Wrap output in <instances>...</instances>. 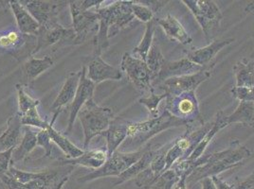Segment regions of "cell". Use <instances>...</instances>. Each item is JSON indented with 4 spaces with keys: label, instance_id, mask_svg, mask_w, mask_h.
<instances>
[{
    "label": "cell",
    "instance_id": "obj_1",
    "mask_svg": "<svg viewBox=\"0 0 254 189\" xmlns=\"http://www.w3.org/2000/svg\"><path fill=\"white\" fill-rule=\"evenodd\" d=\"M251 156V149L242 145H233V147H230L221 151H216L206 155L203 154L201 157L190 162L194 169L187 177L186 183L189 186H192L203 179L215 175L218 176L226 170L242 166L244 161Z\"/></svg>",
    "mask_w": 254,
    "mask_h": 189
},
{
    "label": "cell",
    "instance_id": "obj_2",
    "mask_svg": "<svg viewBox=\"0 0 254 189\" xmlns=\"http://www.w3.org/2000/svg\"><path fill=\"white\" fill-rule=\"evenodd\" d=\"M133 1H116L106 7L96 8L99 29L94 38V55L101 56L109 46V38L127 28L136 18L132 12Z\"/></svg>",
    "mask_w": 254,
    "mask_h": 189
},
{
    "label": "cell",
    "instance_id": "obj_3",
    "mask_svg": "<svg viewBox=\"0 0 254 189\" xmlns=\"http://www.w3.org/2000/svg\"><path fill=\"white\" fill-rule=\"evenodd\" d=\"M204 123L197 121H188L180 119L172 116L169 112L164 110L162 114L157 117H152L143 122L129 123L127 127V138L131 139L132 142L140 147L151 138L157 136L159 133L166 131L171 128L191 125H203Z\"/></svg>",
    "mask_w": 254,
    "mask_h": 189
},
{
    "label": "cell",
    "instance_id": "obj_4",
    "mask_svg": "<svg viewBox=\"0 0 254 189\" xmlns=\"http://www.w3.org/2000/svg\"><path fill=\"white\" fill-rule=\"evenodd\" d=\"M78 117L84 130V148L86 150L91 140L108 129L113 120V112L109 108L97 105L92 98L81 109Z\"/></svg>",
    "mask_w": 254,
    "mask_h": 189
},
{
    "label": "cell",
    "instance_id": "obj_5",
    "mask_svg": "<svg viewBox=\"0 0 254 189\" xmlns=\"http://www.w3.org/2000/svg\"><path fill=\"white\" fill-rule=\"evenodd\" d=\"M212 122L203 125L187 127L186 133L175 140L166 152L165 171L172 168L177 162L185 161L190 157L194 148L199 144L202 138L207 135L212 127Z\"/></svg>",
    "mask_w": 254,
    "mask_h": 189
},
{
    "label": "cell",
    "instance_id": "obj_6",
    "mask_svg": "<svg viewBox=\"0 0 254 189\" xmlns=\"http://www.w3.org/2000/svg\"><path fill=\"white\" fill-rule=\"evenodd\" d=\"M147 146L138 151L122 152L116 150L111 156L107 158L106 163L98 169L90 172L89 174L79 179V182L84 183L103 177H119L127 168L135 164L139 158L143 155Z\"/></svg>",
    "mask_w": 254,
    "mask_h": 189
},
{
    "label": "cell",
    "instance_id": "obj_7",
    "mask_svg": "<svg viewBox=\"0 0 254 189\" xmlns=\"http://www.w3.org/2000/svg\"><path fill=\"white\" fill-rule=\"evenodd\" d=\"M182 2L193 14L207 40L210 41V35L219 27L223 19L216 3L212 0H182Z\"/></svg>",
    "mask_w": 254,
    "mask_h": 189
},
{
    "label": "cell",
    "instance_id": "obj_8",
    "mask_svg": "<svg viewBox=\"0 0 254 189\" xmlns=\"http://www.w3.org/2000/svg\"><path fill=\"white\" fill-rule=\"evenodd\" d=\"M165 110L177 118L204 123L199 111L198 100L194 92L168 95L166 97Z\"/></svg>",
    "mask_w": 254,
    "mask_h": 189
},
{
    "label": "cell",
    "instance_id": "obj_9",
    "mask_svg": "<svg viewBox=\"0 0 254 189\" xmlns=\"http://www.w3.org/2000/svg\"><path fill=\"white\" fill-rule=\"evenodd\" d=\"M121 67L122 70L127 74L128 81L137 90L140 92L154 91L152 87L153 75L144 61L131 55L130 53H125L122 59Z\"/></svg>",
    "mask_w": 254,
    "mask_h": 189
},
{
    "label": "cell",
    "instance_id": "obj_10",
    "mask_svg": "<svg viewBox=\"0 0 254 189\" xmlns=\"http://www.w3.org/2000/svg\"><path fill=\"white\" fill-rule=\"evenodd\" d=\"M212 67L191 75L171 78L157 86L167 95H179L187 92H194L196 88L206 82L212 75Z\"/></svg>",
    "mask_w": 254,
    "mask_h": 189
},
{
    "label": "cell",
    "instance_id": "obj_11",
    "mask_svg": "<svg viewBox=\"0 0 254 189\" xmlns=\"http://www.w3.org/2000/svg\"><path fill=\"white\" fill-rule=\"evenodd\" d=\"M72 18V29L75 32L74 44L83 43L86 39L93 26L99 22L96 11L85 10L80 7L78 1H69Z\"/></svg>",
    "mask_w": 254,
    "mask_h": 189
},
{
    "label": "cell",
    "instance_id": "obj_12",
    "mask_svg": "<svg viewBox=\"0 0 254 189\" xmlns=\"http://www.w3.org/2000/svg\"><path fill=\"white\" fill-rule=\"evenodd\" d=\"M206 68L209 67H203L201 65H198L191 62L188 58H183L178 61H165L159 74L153 79L152 87L154 89L155 86L171 78L197 73Z\"/></svg>",
    "mask_w": 254,
    "mask_h": 189
},
{
    "label": "cell",
    "instance_id": "obj_13",
    "mask_svg": "<svg viewBox=\"0 0 254 189\" xmlns=\"http://www.w3.org/2000/svg\"><path fill=\"white\" fill-rule=\"evenodd\" d=\"M80 76V81H79V85L78 89L75 94L74 99L70 106V114H69V118H68V125L65 134H69L74 126L75 120L76 117L78 116L79 112L81 109L85 106L87 101L93 98L94 94V90H95V85L94 83H92L89 79L86 77V67L83 66Z\"/></svg>",
    "mask_w": 254,
    "mask_h": 189
},
{
    "label": "cell",
    "instance_id": "obj_14",
    "mask_svg": "<svg viewBox=\"0 0 254 189\" xmlns=\"http://www.w3.org/2000/svg\"><path fill=\"white\" fill-rule=\"evenodd\" d=\"M36 36V47L34 48V53L39 52L43 48L56 45L65 39H72L74 41L75 32L73 29H65L60 24L53 23L47 27H40L39 32Z\"/></svg>",
    "mask_w": 254,
    "mask_h": 189
},
{
    "label": "cell",
    "instance_id": "obj_15",
    "mask_svg": "<svg viewBox=\"0 0 254 189\" xmlns=\"http://www.w3.org/2000/svg\"><path fill=\"white\" fill-rule=\"evenodd\" d=\"M58 172L55 170H46L39 172V176L29 183L21 184L11 178L7 172L0 176V181L5 189H49L54 183H57Z\"/></svg>",
    "mask_w": 254,
    "mask_h": 189
},
{
    "label": "cell",
    "instance_id": "obj_16",
    "mask_svg": "<svg viewBox=\"0 0 254 189\" xmlns=\"http://www.w3.org/2000/svg\"><path fill=\"white\" fill-rule=\"evenodd\" d=\"M26 10L31 13L32 17L38 22L40 27H47L56 23V14L58 5L52 1L29 0L20 1Z\"/></svg>",
    "mask_w": 254,
    "mask_h": 189
},
{
    "label": "cell",
    "instance_id": "obj_17",
    "mask_svg": "<svg viewBox=\"0 0 254 189\" xmlns=\"http://www.w3.org/2000/svg\"><path fill=\"white\" fill-rule=\"evenodd\" d=\"M86 77L92 83L98 84L107 80L120 81L123 74L118 68L105 62L101 56L94 55L86 68Z\"/></svg>",
    "mask_w": 254,
    "mask_h": 189
},
{
    "label": "cell",
    "instance_id": "obj_18",
    "mask_svg": "<svg viewBox=\"0 0 254 189\" xmlns=\"http://www.w3.org/2000/svg\"><path fill=\"white\" fill-rule=\"evenodd\" d=\"M80 76H81V72H78V73L72 72L66 78L64 84L62 86V89L60 90L59 94L55 98L51 108L53 113V120L51 122V125H53L57 116H59V114L63 110L64 107L69 103H72L78 89Z\"/></svg>",
    "mask_w": 254,
    "mask_h": 189
},
{
    "label": "cell",
    "instance_id": "obj_19",
    "mask_svg": "<svg viewBox=\"0 0 254 189\" xmlns=\"http://www.w3.org/2000/svg\"><path fill=\"white\" fill-rule=\"evenodd\" d=\"M234 41L233 38L223 39V40H215L209 44L208 46L195 49L190 50L187 53V57L191 62H193L203 67H213L211 66L212 60L215 58L216 54L221 51L223 48Z\"/></svg>",
    "mask_w": 254,
    "mask_h": 189
},
{
    "label": "cell",
    "instance_id": "obj_20",
    "mask_svg": "<svg viewBox=\"0 0 254 189\" xmlns=\"http://www.w3.org/2000/svg\"><path fill=\"white\" fill-rule=\"evenodd\" d=\"M21 116L17 112L8 119L7 129L0 137V152L14 149L21 142Z\"/></svg>",
    "mask_w": 254,
    "mask_h": 189
},
{
    "label": "cell",
    "instance_id": "obj_21",
    "mask_svg": "<svg viewBox=\"0 0 254 189\" xmlns=\"http://www.w3.org/2000/svg\"><path fill=\"white\" fill-rule=\"evenodd\" d=\"M9 3L19 32H21L24 35H36L40 29V25L38 24V22L26 10L20 1L11 0Z\"/></svg>",
    "mask_w": 254,
    "mask_h": 189
},
{
    "label": "cell",
    "instance_id": "obj_22",
    "mask_svg": "<svg viewBox=\"0 0 254 189\" xmlns=\"http://www.w3.org/2000/svg\"><path fill=\"white\" fill-rule=\"evenodd\" d=\"M155 19L170 39L176 40L184 46H189L192 42L190 34L185 30L183 25L172 14H167L163 18Z\"/></svg>",
    "mask_w": 254,
    "mask_h": 189
},
{
    "label": "cell",
    "instance_id": "obj_23",
    "mask_svg": "<svg viewBox=\"0 0 254 189\" xmlns=\"http://www.w3.org/2000/svg\"><path fill=\"white\" fill-rule=\"evenodd\" d=\"M127 127L128 122L113 119L108 129L102 133V137H105L106 140V151L108 157L111 156L119 146L127 138Z\"/></svg>",
    "mask_w": 254,
    "mask_h": 189
},
{
    "label": "cell",
    "instance_id": "obj_24",
    "mask_svg": "<svg viewBox=\"0 0 254 189\" xmlns=\"http://www.w3.org/2000/svg\"><path fill=\"white\" fill-rule=\"evenodd\" d=\"M159 148V147H155L152 144H149L143 155L139 158L135 164H133L130 168H127V170L125 172H123L119 177H117L118 179H117L114 186L122 185L127 181L136 178L139 173H141L143 170H145L146 168H148L151 162L156 156Z\"/></svg>",
    "mask_w": 254,
    "mask_h": 189
},
{
    "label": "cell",
    "instance_id": "obj_25",
    "mask_svg": "<svg viewBox=\"0 0 254 189\" xmlns=\"http://www.w3.org/2000/svg\"><path fill=\"white\" fill-rule=\"evenodd\" d=\"M108 158L107 151L103 149H92V150H85L80 157L75 159H66L62 160L61 165H70V166H81L85 168L98 169L101 168L106 162Z\"/></svg>",
    "mask_w": 254,
    "mask_h": 189
},
{
    "label": "cell",
    "instance_id": "obj_26",
    "mask_svg": "<svg viewBox=\"0 0 254 189\" xmlns=\"http://www.w3.org/2000/svg\"><path fill=\"white\" fill-rule=\"evenodd\" d=\"M226 127H228L227 121H226V115H225V113L223 111H219L216 114L214 120L212 121V127H211L210 131L207 133V135L205 137L202 138V140L199 142V144L194 148V150L190 154V157L188 158L187 160L190 161V162H193L196 159L201 157L203 153H204V151H205V149H206V147H208V145L210 144V142L216 136V134L218 132H220L224 128H226Z\"/></svg>",
    "mask_w": 254,
    "mask_h": 189
},
{
    "label": "cell",
    "instance_id": "obj_27",
    "mask_svg": "<svg viewBox=\"0 0 254 189\" xmlns=\"http://www.w3.org/2000/svg\"><path fill=\"white\" fill-rule=\"evenodd\" d=\"M24 136L22 137L20 144L15 147L11 155V166L13 163L19 162L29 156L32 150L37 147V134H35L32 129L25 126Z\"/></svg>",
    "mask_w": 254,
    "mask_h": 189
},
{
    "label": "cell",
    "instance_id": "obj_28",
    "mask_svg": "<svg viewBox=\"0 0 254 189\" xmlns=\"http://www.w3.org/2000/svg\"><path fill=\"white\" fill-rule=\"evenodd\" d=\"M228 126L232 124H242L254 128V102H239L233 114L227 116Z\"/></svg>",
    "mask_w": 254,
    "mask_h": 189
},
{
    "label": "cell",
    "instance_id": "obj_29",
    "mask_svg": "<svg viewBox=\"0 0 254 189\" xmlns=\"http://www.w3.org/2000/svg\"><path fill=\"white\" fill-rule=\"evenodd\" d=\"M46 130L49 132L52 141L63 150L64 153L68 157V159L80 157L85 152V150L76 147L70 140H68L67 137H64L61 133L56 131L53 125H51V123Z\"/></svg>",
    "mask_w": 254,
    "mask_h": 189
},
{
    "label": "cell",
    "instance_id": "obj_30",
    "mask_svg": "<svg viewBox=\"0 0 254 189\" xmlns=\"http://www.w3.org/2000/svg\"><path fill=\"white\" fill-rule=\"evenodd\" d=\"M233 73L236 80L237 87H254V64L243 59L235 63Z\"/></svg>",
    "mask_w": 254,
    "mask_h": 189
},
{
    "label": "cell",
    "instance_id": "obj_31",
    "mask_svg": "<svg viewBox=\"0 0 254 189\" xmlns=\"http://www.w3.org/2000/svg\"><path fill=\"white\" fill-rule=\"evenodd\" d=\"M156 25H157V22L155 18L146 24V29L144 32L143 38L141 39V41L138 46L133 49V54H134L133 56L137 57L144 62L148 55L149 50L154 43V34L156 31Z\"/></svg>",
    "mask_w": 254,
    "mask_h": 189
},
{
    "label": "cell",
    "instance_id": "obj_32",
    "mask_svg": "<svg viewBox=\"0 0 254 189\" xmlns=\"http://www.w3.org/2000/svg\"><path fill=\"white\" fill-rule=\"evenodd\" d=\"M53 65V60L49 56H46L42 59L31 58L24 64V71L27 78L33 81L38 76L50 69Z\"/></svg>",
    "mask_w": 254,
    "mask_h": 189
},
{
    "label": "cell",
    "instance_id": "obj_33",
    "mask_svg": "<svg viewBox=\"0 0 254 189\" xmlns=\"http://www.w3.org/2000/svg\"><path fill=\"white\" fill-rule=\"evenodd\" d=\"M165 61L166 60L164 59L162 53L160 51V48H159L158 44L153 43V45L149 50L148 55L146 57V60H145V63L148 66L149 70L153 75V79L159 74L162 65L165 63Z\"/></svg>",
    "mask_w": 254,
    "mask_h": 189
},
{
    "label": "cell",
    "instance_id": "obj_34",
    "mask_svg": "<svg viewBox=\"0 0 254 189\" xmlns=\"http://www.w3.org/2000/svg\"><path fill=\"white\" fill-rule=\"evenodd\" d=\"M16 91H17V97H18V113L20 115H25L29 111L40 104V100L32 98L30 94H27L23 88L21 84H16Z\"/></svg>",
    "mask_w": 254,
    "mask_h": 189
},
{
    "label": "cell",
    "instance_id": "obj_35",
    "mask_svg": "<svg viewBox=\"0 0 254 189\" xmlns=\"http://www.w3.org/2000/svg\"><path fill=\"white\" fill-rule=\"evenodd\" d=\"M180 178L177 171L171 168L159 176L151 189H173Z\"/></svg>",
    "mask_w": 254,
    "mask_h": 189
},
{
    "label": "cell",
    "instance_id": "obj_36",
    "mask_svg": "<svg viewBox=\"0 0 254 189\" xmlns=\"http://www.w3.org/2000/svg\"><path fill=\"white\" fill-rule=\"evenodd\" d=\"M23 35L21 32L11 31L6 33L0 34V48L13 50L18 48L21 46L23 41Z\"/></svg>",
    "mask_w": 254,
    "mask_h": 189
},
{
    "label": "cell",
    "instance_id": "obj_37",
    "mask_svg": "<svg viewBox=\"0 0 254 189\" xmlns=\"http://www.w3.org/2000/svg\"><path fill=\"white\" fill-rule=\"evenodd\" d=\"M168 95L165 93H162L161 94H157L153 92H151V94L149 96H142L138 99V102L142 105L145 106L148 109L149 113L152 117H157L159 114V103L163 100L166 99Z\"/></svg>",
    "mask_w": 254,
    "mask_h": 189
},
{
    "label": "cell",
    "instance_id": "obj_38",
    "mask_svg": "<svg viewBox=\"0 0 254 189\" xmlns=\"http://www.w3.org/2000/svg\"><path fill=\"white\" fill-rule=\"evenodd\" d=\"M20 116L23 126L36 127L41 130H46L50 124L47 119H43L42 117L39 116L37 108H34L28 113H26L25 115H20Z\"/></svg>",
    "mask_w": 254,
    "mask_h": 189
},
{
    "label": "cell",
    "instance_id": "obj_39",
    "mask_svg": "<svg viewBox=\"0 0 254 189\" xmlns=\"http://www.w3.org/2000/svg\"><path fill=\"white\" fill-rule=\"evenodd\" d=\"M132 12L136 19L142 23H148L154 19V12L147 7L146 5L142 4L140 1H133L131 5Z\"/></svg>",
    "mask_w": 254,
    "mask_h": 189
},
{
    "label": "cell",
    "instance_id": "obj_40",
    "mask_svg": "<svg viewBox=\"0 0 254 189\" xmlns=\"http://www.w3.org/2000/svg\"><path fill=\"white\" fill-rule=\"evenodd\" d=\"M233 97L240 102H254V87H233L231 89Z\"/></svg>",
    "mask_w": 254,
    "mask_h": 189
},
{
    "label": "cell",
    "instance_id": "obj_41",
    "mask_svg": "<svg viewBox=\"0 0 254 189\" xmlns=\"http://www.w3.org/2000/svg\"><path fill=\"white\" fill-rule=\"evenodd\" d=\"M37 146L44 148L46 157H50L52 155V151H53L52 139H51L50 134L47 130H41L37 134Z\"/></svg>",
    "mask_w": 254,
    "mask_h": 189
},
{
    "label": "cell",
    "instance_id": "obj_42",
    "mask_svg": "<svg viewBox=\"0 0 254 189\" xmlns=\"http://www.w3.org/2000/svg\"><path fill=\"white\" fill-rule=\"evenodd\" d=\"M12 151L13 149L0 152V176L5 174L11 167Z\"/></svg>",
    "mask_w": 254,
    "mask_h": 189
},
{
    "label": "cell",
    "instance_id": "obj_43",
    "mask_svg": "<svg viewBox=\"0 0 254 189\" xmlns=\"http://www.w3.org/2000/svg\"><path fill=\"white\" fill-rule=\"evenodd\" d=\"M233 189H254V171L247 178L233 185Z\"/></svg>",
    "mask_w": 254,
    "mask_h": 189
},
{
    "label": "cell",
    "instance_id": "obj_44",
    "mask_svg": "<svg viewBox=\"0 0 254 189\" xmlns=\"http://www.w3.org/2000/svg\"><path fill=\"white\" fill-rule=\"evenodd\" d=\"M215 186L216 189H233V186L227 184L225 181H223L222 179L219 178L218 176H212L211 177Z\"/></svg>",
    "mask_w": 254,
    "mask_h": 189
},
{
    "label": "cell",
    "instance_id": "obj_45",
    "mask_svg": "<svg viewBox=\"0 0 254 189\" xmlns=\"http://www.w3.org/2000/svg\"><path fill=\"white\" fill-rule=\"evenodd\" d=\"M200 182L202 184V189H216L211 177L203 179Z\"/></svg>",
    "mask_w": 254,
    "mask_h": 189
},
{
    "label": "cell",
    "instance_id": "obj_46",
    "mask_svg": "<svg viewBox=\"0 0 254 189\" xmlns=\"http://www.w3.org/2000/svg\"><path fill=\"white\" fill-rule=\"evenodd\" d=\"M187 177H188L187 175H183L179 180V182L175 185V187L173 188V189H187V183H186Z\"/></svg>",
    "mask_w": 254,
    "mask_h": 189
},
{
    "label": "cell",
    "instance_id": "obj_47",
    "mask_svg": "<svg viewBox=\"0 0 254 189\" xmlns=\"http://www.w3.org/2000/svg\"><path fill=\"white\" fill-rule=\"evenodd\" d=\"M67 176H64L63 178L61 179V180H59L58 182H57V184L53 187L52 189H63L64 185L65 184V182H67Z\"/></svg>",
    "mask_w": 254,
    "mask_h": 189
}]
</instances>
